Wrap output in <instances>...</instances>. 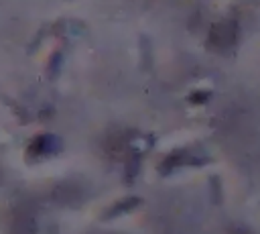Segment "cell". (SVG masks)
I'll list each match as a JSON object with an SVG mask.
<instances>
[{"mask_svg":"<svg viewBox=\"0 0 260 234\" xmlns=\"http://www.w3.org/2000/svg\"><path fill=\"white\" fill-rule=\"evenodd\" d=\"M136 206H140V199L136 197V195H130V197H124V199H120V201H116L114 206H110L108 210H106V214L102 216L104 220H112V218H118V216H124V214H128V212H132Z\"/></svg>","mask_w":260,"mask_h":234,"instance_id":"cell-2","label":"cell"},{"mask_svg":"<svg viewBox=\"0 0 260 234\" xmlns=\"http://www.w3.org/2000/svg\"><path fill=\"white\" fill-rule=\"evenodd\" d=\"M209 96V92H197V94H191V102H205Z\"/></svg>","mask_w":260,"mask_h":234,"instance_id":"cell-3","label":"cell"},{"mask_svg":"<svg viewBox=\"0 0 260 234\" xmlns=\"http://www.w3.org/2000/svg\"><path fill=\"white\" fill-rule=\"evenodd\" d=\"M59 63H61V53H55L53 59H51V67H53V73L59 71Z\"/></svg>","mask_w":260,"mask_h":234,"instance_id":"cell-4","label":"cell"},{"mask_svg":"<svg viewBox=\"0 0 260 234\" xmlns=\"http://www.w3.org/2000/svg\"><path fill=\"white\" fill-rule=\"evenodd\" d=\"M61 147H63V142L57 134H39L30 140L26 157L28 159H47V157L57 155L61 151Z\"/></svg>","mask_w":260,"mask_h":234,"instance_id":"cell-1","label":"cell"}]
</instances>
